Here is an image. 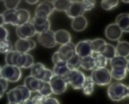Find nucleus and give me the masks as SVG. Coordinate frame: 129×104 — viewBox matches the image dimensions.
<instances>
[{"mask_svg": "<svg viewBox=\"0 0 129 104\" xmlns=\"http://www.w3.org/2000/svg\"><path fill=\"white\" fill-rule=\"evenodd\" d=\"M30 91L24 85H22L9 91L7 93V97H8L9 102L20 104L22 101L30 99Z\"/></svg>", "mask_w": 129, "mask_h": 104, "instance_id": "nucleus-1", "label": "nucleus"}, {"mask_svg": "<svg viewBox=\"0 0 129 104\" xmlns=\"http://www.w3.org/2000/svg\"><path fill=\"white\" fill-rule=\"evenodd\" d=\"M107 95L114 101H122L127 97V86L121 82H114L109 85Z\"/></svg>", "mask_w": 129, "mask_h": 104, "instance_id": "nucleus-2", "label": "nucleus"}, {"mask_svg": "<svg viewBox=\"0 0 129 104\" xmlns=\"http://www.w3.org/2000/svg\"><path fill=\"white\" fill-rule=\"evenodd\" d=\"M90 77L94 84L101 86L110 85L111 82V79H112L111 71L108 69H106V68H102V69H97V68H95L92 71Z\"/></svg>", "mask_w": 129, "mask_h": 104, "instance_id": "nucleus-3", "label": "nucleus"}, {"mask_svg": "<svg viewBox=\"0 0 129 104\" xmlns=\"http://www.w3.org/2000/svg\"><path fill=\"white\" fill-rule=\"evenodd\" d=\"M68 84H69L74 90H80L82 89L85 81V75L79 69H74L70 70L66 75L64 76Z\"/></svg>", "mask_w": 129, "mask_h": 104, "instance_id": "nucleus-4", "label": "nucleus"}, {"mask_svg": "<svg viewBox=\"0 0 129 104\" xmlns=\"http://www.w3.org/2000/svg\"><path fill=\"white\" fill-rule=\"evenodd\" d=\"M21 75H22V72L18 67L8 64H5L2 67L1 77L9 82H13V83L18 82L20 80Z\"/></svg>", "mask_w": 129, "mask_h": 104, "instance_id": "nucleus-5", "label": "nucleus"}, {"mask_svg": "<svg viewBox=\"0 0 129 104\" xmlns=\"http://www.w3.org/2000/svg\"><path fill=\"white\" fill-rule=\"evenodd\" d=\"M54 5L52 1H43L38 4L35 11V16L41 19H47L54 12Z\"/></svg>", "mask_w": 129, "mask_h": 104, "instance_id": "nucleus-6", "label": "nucleus"}, {"mask_svg": "<svg viewBox=\"0 0 129 104\" xmlns=\"http://www.w3.org/2000/svg\"><path fill=\"white\" fill-rule=\"evenodd\" d=\"M68 82L64 77L54 75L50 81V86L52 88V93L56 95H60L65 92L68 88Z\"/></svg>", "mask_w": 129, "mask_h": 104, "instance_id": "nucleus-7", "label": "nucleus"}, {"mask_svg": "<svg viewBox=\"0 0 129 104\" xmlns=\"http://www.w3.org/2000/svg\"><path fill=\"white\" fill-rule=\"evenodd\" d=\"M38 42L44 47L47 48H52L54 47L57 45L55 39V32L52 30H49L47 31H45L43 33L38 34L37 37Z\"/></svg>", "mask_w": 129, "mask_h": 104, "instance_id": "nucleus-8", "label": "nucleus"}, {"mask_svg": "<svg viewBox=\"0 0 129 104\" xmlns=\"http://www.w3.org/2000/svg\"><path fill=\"white\" fill-rule=\"evenodd\" d=\"M75 53L81 59L91 56L93 54L91 47V40H84L75 45Z\"/></svg>", "mask_w": 129, "mask_h": 104, "instance_id": "nucleus-9", "label": "nucleus"}, {"mask_svg": "<svg viewBox=\"0 0 129 104\" xmlns=\"http://www.w3.org/2000/svg\"><path fill=\"white\" fill-rule=\"evenodd\" d=\"M16 34L21 39H30L36 34V31L33 24L28 22L22 25L18 26L16 28Z\"/></svg>", "mask_w": 129, "mask_h": 104, "instance_id": "nucleus-10", "label": "nucleus"}, {"mask_svg": "<svg viewBox=\"0 0 129 104\" xmlns=\"http://www.w3.org/2000/svg\"><path fill=\"white\" fill-rule=\"evenodd\" d=\"M84 12L85 10L82 1H72L68 10L66 11V14L69 18L74 19L77 17L83 16Z\"/></svg>", "mask_w": 129, "mask_h": 104, "instance_id": "nucleus-11", "label": "nucleus"}, {"mask_svg": "<svg viewBox=\"0 0 129 104\" xmlns=\"http://www.w3.org/2000/svg\"><path fill=\"white\" fill-rule=\"evenodd\" d=\"M36 42L31 39H19L14 44V50L21 54H28L29 51L33 50L36 47Z\"/></svg>", "mask_w": 129, "mask_h": 104, "instance_id": "nucleus-12", "label": "nucleus"}, {"mask_svg": "<svg viewBox=\"0 0 129 104\" xmlns=\"http://www.w3.org/2000/svg\"><path fill=\"white\" fill-rule=\"evenodd\" d=\"M105 36L108 40L115 42V41H119V39L121 37L122 31L116 23L110 24L106 26L105 30Z\"/></svg>", "mask_w": 129, "mask_h": 104, "instance_id": "nucleus-13", "label": "nucleus"}, {"mask_svg": "<svg viewBox=\"0 0 129 104\" xmlns=\"http://www.w3.org/2000/svg\"><path fill=\"white\" fill-rule=\"evenodd\" d=\"M30 22L33 24L36 33L38 34L43 33L45 31L50 30L51 23L49 20H47V19H41V18H38L36 16H34Z\"/></svg>", "mask_w": 129, "mask_h": 104, "instance_id": "nucleus-14", "label": "nucleus"}, {"mask_svg": "<svg viewBox=\"0 0 129 104\" xmlns=\"http://www.w3.org/2000/svg\"><path fill=\"white\" fill-rule=\"evenodd\" d=\"M42 85H43V81H41V80L36 79L31 75L26 77L25 79V82H24V86L30 92H39V91L41 90Z\"/></svg>", "mask_w": 129, "mask_h": 104, "instance_id": "nucleus-15", "label": "nucleus"}, {"mask_svg": "<svg viewBox=\"0 0 129 104\" xmlns=\"http://www.w3.org/2000/svg\"><path fill=\"white\" fill-rule=\"evenodd\" d=\"M60 54L61 56L65 61H68L70 58H72L74 55L76 54L75 53V45L72 42L68 43V44L61 46L60 48L57 51Z\"/></svg>", "mask_w": 129, "mask_h": 104, "instance_id": "nucleus-16", "label": "nucleus"}, {"mask_svg": "<svg viewBox=\"0 0 129 104\" xmlns=\"http://www.w3.org/2000/svg\"><path fill=\"white\" fill-rule=\"evenodd\" d=\"M55 39L57 44H60L61 46H62L71 42L72 37L69 31L62 29V30L55 31Z\"/></svg>", "mask_w": 129, "mask_h": 104, "instance_id": "nucleus-17", "label": "nucleus"}, {"mask_svg": "<svg viewBox=\"0 0 129 104\" xmlns=\"http://www.w3.org/2000/svg\"><path fill=\"white\" fill-rule=\"evenodd\" d=\"M87 25H88V21H87V19L84 15L77 17V18H74L72 20L71 26L74 31H84L86 29Z\"/></svg>", "mask_w": 129, "mask_h": 104, "instance_id": "nucleus-18", "label": "nucleus"}, {"mask_svg": "<svg viewBox=\"0 0 129 104\" xmlns=\"http://www.w3.org/2000/svg\"><path fill=\"white\" fill-rule=\"evenodd\" d=\"M116 25L122 32H129V14H121L116 18Z\"/></svg>", "mask_w": 129, "mask_h": 104, "instance_id": "nucleus-19", "label": "nucleus"}, {"mask_svg": "<svg viewBox=\"0 0 129 104\" xmlns=\"http://www.w3.org/2000/svg\"><path fill=\"white\" fill-rule=\"evenodd\" d=\"M70 71L69 68L68 67L67 61H61L57 64H54L52 69V73L56 76L64 77Z\"/></svg>", "mask_w": 129, "mask_h": 104, "instance_id": "nucleus-20", "label": "nucleus"}, {"mask_svg": "<svg viewBox=\"0 0 129 104\" xmlns=\"http://www.w3.org/2000/svg\"><path fill=\"white\" fill-rule=\"evenodd\" d=\"M17 9H14V10H9V9H6V10L4 12L3 16H4V25H5V24H11V25H13L18 26Z\"/></svg>", "mask_w": 129, "mask_h": 104, "instance_id": "nucleus-21", "label": "nucleus"}, {"mask_svg": "<svg viewBox=\"0 0 129 104\" xmlns=\"http://www.w3.org/2000/svg\"><path fill=\"white\" fill-rule=\"evenodd\" d=\"M116 56L127 58L129 56V42L126 41H121L118 42L116 47Z\"/></svg>", "mask_w": 129, "mask_h": 104, "instance_id": "nucleus-22", "label": "nucleus"}, {"mask_svg": "<svg viewBox=\"0 0 129 104\" xmlns=\"http://www.w3.org/2000/svg\"><path fill=\"white\" fill-rule=\"evenodd\" d=\"M17 18H18V26L22 25L30 21V14L25 9H17Z\"/></svg>", "mask_w": 129, "mask_h": 104, "instance_id": "nucleus-23", "label": "nucleus"}, {"mask_svg": "<svg viewBox=\"0 0 129 104\" xmlns=\"http://www.w3.org/2000/svg\"><path fill=\"white\" fill-rule=\"evenodd\" d=\"M106 45V41L102 38H96L91 41V47L92 52L94 54H101Z\"/></svg>", "mask_w": 129, "mask_h": 104, "instance_id": "nucleus-24", "label": "nucleus"}, {"mask_svg": "<svg viewBox=\"0 0 129 104\" xmlns=\"http://www.w3.org/2000/svg\"><path fill=\"white\" fill-rule=\"evenodd\" d=\"M45 69L46 67L43 64H41V63H36L30 69V75L38 80H41V75H42L43 72L45 71Z\"/></svg>", "mask_w": 129, "mask_h": 104, "instance_id": "nucleus-25", "label": "nucleus"}, {"mask_svg": "<svg viewBox=\"0 0 129 104\" xmlns=\"http://www.w3.org/2000/svg\"><path fill=\"white\" fill-rule=\"evenodd\" d=\"M111 74L113 79L120 81L126 78L127 70L126 68H112L111 70Z\"/></svg>", "mask_w": 129, "mask_h": 104, "instance_id": "nucleus-26", "label": "nucleus"}, {"mask_svg": "<svg viewBox=\"0 0 129 104\" xmlns=\"http://www.w3.org/2000/svg\"><path fill=\"white\" fill-rule=\"evenodd\" d=\"M101 54H102L103 56L106 58L107 60H111L114 59L116 56V47H114L112 44H109L106 43V47H105L104 50L102 51V53Z\"/></svg>", "mask_w": 129, "mask_h": 104, "instance_id": "nucleus-27", "label": "nucleus"}, {"mask_svg": "<svg viewBox=\"0 0 129 104\" xmlns=\"http://www.w3.org/2000/svg\"><path fill=\"white\" fill-rule=\"evenodd\" d=\"M94 89V81H92L90 76H87L86 78H85L84 86H83V87H82L83 92L86 96H90L91 94L93 93Z\"/></svg>", "mask_w": 129, "mask_h": 104, "instance_id": "nucleus-28", "label": "nucleus"}, {"mask_svg": "<svg viewBox=\"0 0 129 104\" xmlns=\"http://www.w3.org/2000/svg\"><path fill=\"white\" fill-rule=\"evenodd\" d=\"M81 67L85 70H94L95 69V62L94 57L88 56L85 57L81 60Z\"/></svg>", "mask_w": 129, "mask_h": 104, "instance_id": "nucleus-29", "label": "nucleus"}, {"mask_svg": "<svg viewBox=\"0 0 129 104\" xmlns=\"http://www.w3.org/2000/svg\"><path fill=\"white\" fill-rule=\"evenodd\" d=\"M81 60L82 59L79 56L75 54L74 56L67 61L68 67L69 68L70 70H74V69H79L81 67Z\"/></svg>", "mask_w": 129, "mask_h": 104, "instance_id": "nucleus-30", "label": "nucleus"}, {"mask_svg": "<svg viewBox=\"0 0 129 104\" xmlns=\"http://www.w3.org/2000/svg\"><path fill=\"white\" fill-rule=\"evenodd\" d=\"M127 64V59L126 58L116 56L111 60V67L112 68H126Z\"/></svg>", "mask_w": 129, "mask_h": 104, "instance_id": "nucleus-31", "label": "nucleus"}, {"mask_svg": "<svg viewBox=\"0 0 129 104\" xmlns=\"http://www.w3.org/2000/svg\"><path fill=\"white\" fill-rule=\"evenodd\" d=\"M92 56L94 57V62H95V68H97V69H102V68L106 67L108 60L103 55L101 54H92Z\"/></svg>", "mask_w": 129, "mask_h": 104, "instance_id": "nucleus-32", "label": "nucleus"}, {"mask_svg": "<svg viewBox=\"0 0 129 104\" xmlns=\"http://www.w3.org/2000/svg\"><path fill=\"white\" fill-rule=\"evenodd\" d=\"M72 1H53L55 10L60 12H66Z\"/></svg>", "mask_w": 129, "mask_h": 104, "instance_id": "nucleus-33", "label": "nucleus"}, {"mask_svg": "<svg viewBox=\"0 0 129 104\" xmlns=\"http://www.w3.org/2000/svg\"><path fill=\"white\" fill-rule=\"evenodd\" d=\"M38 93L40 94V95L43 96L44 97H49V96L52 95V94H53L52 91V88H51L50 83L43 82L42 86H41V90L39 91Z\"/></svg>", "mask_w": 129, "mask_h": 104, "instance_id": "nucleus-34", "label": "nucleus"}, {"mask_svg": "<svg viewBox=\"0 0 129 104\" xmlns=\"http://www.w3.org/2000/svg\"><path fill=\"white\" fill-rule=\"evenodd\" d=\"M12 48H13V46H12L10 41L5 40L0 42V53L1 54H8L9 52L13 50Z\"/></svg>", "mask_w": 129, "mask_h": 104, "instance_id": "nucleus-35", "label": "nucleus"}, {"mask_svg": "<svg viewBox=\"0 0 129 104\" xmlns=\"http://www.w3.org/2000/svg\"><path fill=\"white\" fill-rule=\"evenodd\" d=\"M118 4V1H102L101 5L102 9H105V10H111V9L116 8Z\"/></svg>", "mask_w": 129, "mask_h": 104, "instance_id": "nucleus-36", "label": "nucleus"}, {"mask_svg": "<svg viewBox=\"0 0 129 104\" xmlns=\"http://www.w3.org/2000/svg\"><path fill=\"white\" fill-rule=\"evenodd\" d=\"M53 76H54V74L52 73V70H51V69L46 68L45 71L43 72L42 75H41V81L43 82H47V83H50L51 80L52 79Z\"/></svg>", "mask_w": 129, "mask_h": 104, "instance_id": "nucleus-37", "label": "nucleus"}, {"mask_svg": "<svg viewBox=\"0 0 129 104\" xmlns=\"http://www.w3.org/2000/svg\"><path fill=\"white\" fill-rule=\"evenodd\" d=\"M8 86H9V81H6L5 79L2 78V77H0V98L3 97L7 88H8Z\"/></svg>", "mask_w": 129, "mask_h": 104, "instance_id": "nucleus-38", "label": "nucleus"}, {"mask_svg": "<svg viewBox=\"0 0 129 104\" xmlns=\"http://www.w3.org/2000/svg\"><path fill=\"white\" fill-rule=\"evenodd\" d=\"M4 6L9 10L17 9V7L19 4V1H4Z\"/></svg>", "mask_w": 129, "mask_h": 104, "instance_id": "nucleus-39", "label": "nucleus"}, {"mask_svg": "<svg viewBox=\"0 0 129 104\" xmlns=\"http://www.w3.org/2000/svg\"><path fill=\"white\" fill-rule=\"evenodd\" d=\"M9 31L4 26H0V42L8 40Z\"/></svg>", "mask_w": 129, "mask_h": 104, "instance_id": "nucleus-40", "label": "nucleus"}, {"mask_svg": "<svg viewBox=\"0 0 129 104\" xmlns=\"http://www.w3.org/2000/svg\"><path fill=\"white\" fill-rule=\"evenodd\" d=\"M82 3L83 5H84L85 12L90 10L95 6V1H82Z\"/></svg>", "mask_w": 129, "mask_h": 104, "instance_id": "nucleus-41", "label": "nucleus"}, {"mask_svg": "<svg viewBox=\"0 0 129 104\" xmlns=\"http://www.w3.org/2000/svg\"><path fill=\"white\" fill-rule=\"evenodd\" d=\"M34 65V58L30 54H26V63L24 69H29Z\"/></svg>", "mask_w": 129, "mask_h": 104, "instance_id": "nucleus-42", "label": "nucleus"}, {"mask_svg": "<svg viewBox=\"0 0 129 104\" xmlns=\"http://www.w3.org/2000/svg\"><path fill=\"white\" fill-rule=\"evenodd\" d=\"M14 54V50H12V51H10V52H9L8 54H6V55H5V62H6V64H8V65H13Z\"/></svg>", "mask_w": 129, "mask_h": 104, "instance_id": "nucleus-43", "label": "nucleus"}, {"mask_svg": "<svg viewBox=\"0 0 129 104\" xmlns=\"http://www.w3.org/2000/svg\"><path fill=\"white\" fill-rule=\"evenodd\" d=\"M45 98L46 97H44L43 96H41V95H40V94L38 93V95L35 96L32 99H31V100H32L34 104H43Z\"/></svg>", "mask_w": 129, "mask_h": 104, "instance_id": "nucleus-44", "label": "nucleus"}, {"mask_svg": "<svg viewBox=\"0 0 129 104\" xmlns=\"http://www.w3.org/2000/svg\"><path fill=\"white\" fill-rule=\"evenodd\" d=\"M52 62H53V64H57V63H59L61 61H65V60L62 59V57L61 56L60 54L58 52H56L55 54L52 55Z\"/></svg>", "mask_w": 129, "mask_h": 104, "instance_id": "nucleus-45", "label": "nucleus"}, {"mask_svg": "<svg viewBox=\"0 0 129 104\" xmlns=\"http://www.w3.org/2000/svg\"><path fill=\"white\" fill-rule=\"evenodd\" d=\"M43 104H60V102L58 101L57 99L49 96V97H46L45 98Z\"/></svg>", "mask_w": 129, "mask_h": 104, "instance_id": "nucleus-46", "label": "nucleus"}, {"mask_svg": "<svg viewBox=\"0 0 129 104\" xmlns=\"http://www.w3.org/2000/svg\"><path fill=\"white\" fill-rule=\"evenodd\" d=\"M4 20L3 14H0V26H4Z\"/></svg>", "mask_w": 129, "mask_h": 104, "instance_id": "nucleus-47", "label": "nucleus"}, {"mask_svg": "<svg viewBox=\"0 0 129 104\" xmlns=\"http://www.w3.org/2000/svg\"><path fill=\"white\" fill-rule=\"evenodd\" d=\"M20 104H34V103H33V101H32L31 99H28V100L22 101V102H21Z\"/></svg>", "mask_w": 129, "mask_h": 104, "instance_id": "nucleus-48", "label": "nucleus"}, {"mask_svg": "<svg viewBox=\"0 0 129 104\" xmlns=\"http://www.w3.org/2000/svg\"><path fill=\"white\" fill-rule=\"evenodd\" d=\"M27 3H28V4H37L38 2H37V1H33V2H31V1H27Z\"/></svg>", "mask_w": 129, "mask_h": 104, "instance_id": "nucleus-49", "label": "nucleus"}, {"mask_svg": "<svg viewBox=\"0 0 129 104\" xmlns=\"http://www.w3.org/2000/svg\"><path fill=\"white\" fill-rule=\"evenodd\" d=\"M126 70L129 72V59H127V64H126Z\"/></svg>", "mask_w": 129, "mask_h": 104, "instance_id": "nucleus-50", "label": "nucleus"}, {"mask_svg": "<svg viewBox=\"0 0 129 104\" xmlns=\"http://www.w3.org/2000/svg\"><path fill=\"white\" fill-rule=\"evenodd\" d=\"M127 96L129 97V86H127Z\"/></svg>", "mask_w": 129, "mask_h": 104, "instance_id": "nucleus-51", "label": "nucleus"}, {"mask_svg": "<svg viewBox=\"0 0 129 104\" xmlns=\"http://www.w3.org/2000/svg\"><path fill=\"white\" fill-rule=\"evenodd\" d=\"M1 72H2V67L0 66V76H1Z\"/></svg>", "mask_w": 129, "mask_h": 104, "instance_id": "nucleus-52", "label": "nucleus"}, {"mask_svg": "<svg viewBox=\"0 0 129 104\" xmlns=\"http://www.w3.org/2000/svg\"><path fill=\"white\" fill-rule=\"evenodd\" d=\"M123 3H129V1H122Z\"/></svg>", "mask_w": 129, "mask_h": 104, "instance_id": "nucleus-53", "label": "nucleus"}, {"mask_svg": "<svg viewBox=\"0 0 129 104\" xmlns=\"http://www.w3.org/2000/svg\"><path fill=\"white\" fill-rule=\"evenodd\" d=\"M8 104H16V103H10V102H9Z\"/></svg>", "mask_w": 129, "mask_h": 104, "instance_id": "nucleus-54", "label": "nucleus"}]
</instances>
